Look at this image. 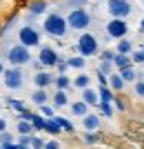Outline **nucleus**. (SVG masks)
<instances>
[{
  "instance_id": "obj_34",
  "label": "nucleus",
  "mask_w": 144,
  "mask_h": 149,
  "mask_svg": "<svg viewBox=\"0 0 144 149\" xmlns=\"http://www.w3.org/2000/svg\"><path fill=\"white\" fill-rule=\"evenodd\" d=\"M100 111L107 116V118H111L113 116V107H111V102H100Z\"/></svg>"
},
{
  "instance_id": "obj_28",
  "label": "nucleus",
  "mask_w": 144,
  "mask_h": 149,
  "mask_svg": "<svg viewBox=\"0 0 144 149\" xmlns=\"http://www.w3.org/2000/svg\"><path fill=\"white\" fill-rule=\"evenodd\" d=\"M53 120L60 125V129H64V131H73V125H71V120L62 118V116H53Z\"/></svg>"
},
{
  "instance_id": "obj_45",
  "label": "nucleus",
  "mask_w": 144,
  "mask_h": 149,
  "mask_svg": "<svg viewBox=\"0 0 144 149\" xmlns=\"http://www.w3.org/2000/svg\"><path fill=\"white\" fill-rule=\"evenodd\" d=\"M2 71H5V65H2V62H0V76H2Z\"/></svg>"
},
{
  "instance_id": "obj_8",
  "label": "nucleus",
  "mask_w": 144,
  "mask_h": 149,
  "mask_svg": "<svg viewBox=\"0 0 144 149\" xmlns=\"http://www.w3.org/2000/svg\"><path fill=\"white\" fill-rule=\"evenodd\" d=\"M126 33H129V25H126L124 18H111L107 22V36L109 38L120 40V38H126Z\"/></svg>"
},
{
  "instance_id": "obj_23",
  "label": "nucleus",
  "mask_w": 144,
  "mask_h": 149,
  "mask_svg": "<svg viewBox=\"0 0 144 149\" xmlns=\"http://www.w3.org/2000/svg\"><path fill=\"white\" fill-rule=\"evenodd\" d=\"M53 85H56L58 89H64V91H67V89L71 87V80H69L67 74H58L56 78H53Z\"/></svg>"
},
{
  "instance_id": "obj_4",
  "label": "nucleus",
  "mask_w": 144,
  "mask_h": 149,
  "mask_svg": "<svg viewBox=\"0 0 144 149\" xmlns=\"http://www.w3.org/2000/svg\"><path fill=\"white\" fill-rule=\"evenodd\" d=\"M75 49H78L80 56L91 58V56H98V54H100V42H98V38H95L93 33H80L78 42H75Z\"/></svg>"
},
{
  "instance_id": "obj_6",
  "label": "nucleus",
  "mask_w": 144,
  "mask_h": 149,
  "mask_svg": "<svg viewBox=\"0 0 144 149\" xmlns=\"http://www.w3.org/2000/svg\"><path fill=\"white\" fill-rule=\"evenodd\" d=\"M2 76H5V87L9 89V91H18V89H22V85H25V71H22V67L5 69Z\"/></svg>"
},
{
  "instance_id": "obj_13",
  "label": "nucleus",
  "mask_w": 144,
  "mask_h": 149,
  "mask_svg": "<svg viewBox=\"0 0 144 149\" xmlns=\"http://www.w3.org/2000/svg\"><path fill=\"white\" fill-rule=\"evenodd\" d=\"M82 100H84V102H87L89 107L100 105V96H98V91H95V89H91V87L82 89Z\"/></svg>"
},
{
  "instance_id": "obj_3",
  "label": "nucleus",
  "mask_w": 144,
  "mask_h": 149,
  "mask_svg": "<svg viewBox=\"0 0 144 149\" xmlns=\"http://www.w3.org/2000/svg\"><path fill=\"white\" fill-rule=\"evenodd\" d=\"M93 22L91 13L84 9V7H73L67 16V25L69 29H75V31H82V29H89V25Z\"/></svg>"
},
{
  "instance_id": "obj_11",
  "label": "nucleus",
  "mask_w": 144,
  "mask_h": 149,
  "mask_svg": "<svg viewBox=\"0 0 144 149\" xmlns=\"http://www.w3.org/2000/svg\"><path fill=\"white\" fill-rule=\"evenodd\" d=\"M47 9H49V2H47V0H33V2L27 5L29 16H40V13H44Z\"/></svg>"
},
{
  "instance_id": "obj_31",
  "label": "nucleus",
  "mask_w": 144,
  "mask_h": 149,
  "mask_svg": "<svg viewBox=\"0 0 144 149\" xmlns=\"http://www.w3.org/2000/svg\"><path fill=\"white\" fill-rule=\"evenodd\" d=\"M131 62H135V65H142V62H144V45H142V49L133 51V58H131Z\"/></svg>"
},
{
  "instance_id": "obj_5",
  "label": "nucleus",
  "mask_w": 144,
  "mask_h": 149,
  "mask_svg": "<svg viewBox=\"0 0 144 149\" xmlns=\"http://www.w3.org/2000/svg\"><path fill=\"white\" fill-rule=\"evenodd\" d=\"M18 42L25 45V47H40V42H42V38H40V31L36 29V27L31 25H22L18 27Z\"/></svg>"
},
{
  "instance_id": "obj_22",
  "label": "nucleus",
  "mask_w": 144,
  "mask_h": 149,
  "mask_svg": "<svg viewBox=\"0 0 144 149\" xmlns=\"http://www.w3.org/2000/svg\"><path fill=\"white\" fill-rule=\"evenodd\" d=\"M71 111H73V116H87L89 113V105L84 102V100H78V102L71 105Z\"/></svg>"
},
{
  "instance_id": "obj_12",
  "label": "nucleus",
  "mask_w": 144,
  "mask_h": 149,
  "mask_svg": "<svg viewBox=\"0 0 144 149\" xmlns=\"http://www.w3.org/2000/svg\"><path fill=\"white\" fill-rule=\"evenodd\" d=\"M82 127L87 131L100 129V116H98V113H87V116H82Z\"/></svg>"
},
{
  "instance_id": "obj_14",
  "label": "nucleus",
  "mask_w": 144,
  "mask_h": 149,
  "mask_svg": "<svg viewBox=\"0 0 144 149\" xmlns=\"http://www.w3.org/2000/svg\"><path fill=\"white\" fill-rule=\"evenodd\" d=\"M124 85H126V82L122 80V76H120V74H115V71H113V74H109V87H111L113 91H122V89H124Z\"/></svg>"
},
{
  "instance_id": "obj_9",
  "label": "nucleus",
  "mask_w": 144,
  "mask_h": 149,
  "mask_svg": "<svg viewBox=\"0 0 144 149\" xmlns=\"http://www.w3.org/2000/svg\"><path fill=\"white\" fill-rule=\"evenodd\" d=\"M58 54L56 49H51V47H40V51H38V62L42 65V69H51V67H56V62H58Z\"/></svg>"
},
{
  "instance_id": "obj_35",
  "label": "nucleus",
  "mask_w": 144,
  "mask_h": 149,
  "mask_svg": "<svg viewBox=\"0 0 144 149\" xmlns=\"http://www.w3.org/2000/svg\"><path fill=\"white\" fill-rule=\"evenodd\" d=\"M29 147H33V149H44V140H42V138L31 136V143H29Z\"/></svg>"
},
{
  "instance_id": "obj_24",
  "label": "nucleus",
  "mask_w": 144,
  "mask_h": 149,
  "mask_svg": "<svg viewBox=\"0 0 144 149\" xmlns=\"http://www.w3.org/2000/svg\"><path fill=\"white\" fill-rule=\"evenodd\" d=\"M67 65L73 67V69H84V67H87V58H84V56H73V58L67 60Z\"/></svg>"
},
{
  "instance_id": "obj_18",
  "label": "nucleus",
  "mask_w": 144,
  "mask_h": 149,
  "mask_svg": "<svg viewBox=\"0 0 144 149\" xmlns=\"http://www.w3.org/2000/svg\"><path fill=\"white\" fill-rule=\"evenodd\" d=\"M133 62L131 58L126 56V54H115V58H113V67H118V69H124V67H131Z\"/></svg>"
},
{
  "instance_id": "obj_29",
  "label": "nucleus",
  "mask_w": 144,
  "mask_h": 149,
  "mask_svg": "<svg viewBox=\"0 0 144 149\" xmlns=\"http://www.w3.org/2000/svg\"><path fill=\"white\" fill-rule=\"evenodd\" d=\"M98 71H102L104 76L113 74V62H111V60H102L100 65H98Z\"/></svg>"
},
{
  "instance_id": "obj_44",
  "label": "nucleus",
  "mask_w": 144,
  "mask_h": 149,
  "mask_svg": "<svg viewBox=\"0 0 144 149\" xmlns=\"http://www.w3.org/2000/svg\"><path fill=\"white\" fill-rule=\"evenodd\" d=\"M138 31H140V33H144V18H142V22H140V29Z\"/></svg>"
},
{
  "instance_id": "obj_39",
  "label": "nucleus",
  "mask_w": 144,
  "mask_h": 149,
  "mask_svg": "<svg viewBox=\"0 0 144 149\" xmlns=\"http://www.w3.org/2000/svg\"><path fill=\"white\" fill-rule=\"evenodd\" d=\"M44 149H62V145L58 143V140H47V143H44Z\"/></svg>"
},
{
  "instance_id": "obj_1",
  "label": "nucleus",
  "mask_w": 144,
  "mask_h": 149,
  "mask_svg": "<svg viewBox=\"0 0 144 149\" xmlns=\"http://www.w3.org/2000/svg\"><path fill=\"white\" fill-rule=\"evenodd\" d=\"M2 58L9 60V65H13V67H25V65L31 62V51H29V47L16 42L2 49Z\"/></svg>"
},
{
  "instance_id": "obj_21",
  "label": "nucleus",
  "mask_w": 144,
  "mask_h": 149,
  "mask_svg": "<svg viewBox=\"0 0 144 149\" xmlns=\"http://www.w3.org/2000/svg\"><path fill=\"white\" fill-rule=\"evenodd\" d=\"M71 85H73V87H78V89H87L89 85H91V78H89L87 74H78L73 80H71Z\"/></svg>"
},
{
  "instance_id": "obj_2",
  "label": "nucleus",
  "mask_w": 144,
  "mask_h": 149,
  "mask_svg": "<svg viewBox=\"0 0 144 149\" xmlns=\"http://www.w3.org/2000/svg\"><path fill=\"white\" fill-rule=\"evenodd\" d=\"M42 29H44V33H49V36H53V38H64L67 31H69V25H67V18H64L62 13L51 11V13H47V18H44Z\"/></svg>"
},
{
  "instance_id": "obj_10",
  "label": "nucleus",
  "mask_w": 144,
  "mask_h": 149,
  "mask_svg": "<svg viewBox=\"0 0 144 149\" xmlns=\"http://www.w3.org/2000/svg\"><path fill=\"white\" fill-rule=\"evenodd\" d=\"M33 85L40 87V89H47L49 85H53V76H51L49 71H42V69H40V71L33 76Z\"/></svg>"
},
{
  "instance_id": "obj_38",
  "label": "nucleus",
  "mask_w": 144,
  "mask_h": 149,
  "mask_svg": "<svg viewBox=\"0 0 144 149\" xmlns=\"http://www.w3.org/2000/svg\"><path fill=\"white\" fill-rule=\"evenodd\" d=\"M9 143H13V136L7 131H0V145H9Z\"/></svg>"
},
{
  "instance_id": "obj_41",
  "label": "nucleus",
  "mask_w": 144,
  "mask_h": 149,
  "mask_svg": "<svg viewBox=\"0 0 144 149\" xmlns=\"http://www.w3.org/2000/svg\"><path fill=\"white\" fill-rule=\"evenodd\" d=\"M87 2H89V0H69V5H71V7H84Z\"/></svg>"
},
{
  "instance_id": "obj_42",
  "label": "nucleus",
  "mask_w": 144,
  "mask_h": 149,
  "mask_svg": "<svg viewBox=\"0 0 144 149\" xmlns=\"http://www.w3.org/2000/svg\"><path fill=\"white\" fill-rule=\"evenodd\" d=\"M113 102H115V107H118L120 111H122V109H124V102H122V100H118V98H113Z\"/></svg>"
},
{
  "instance_id": "obj_26",
  "label": "nucleus",
  "mask_w": 144,
  "mask_h": 149,
  "mask_svg": "<svg viewBox=\"0 0 144 149\" xmlns=\"http://www.w3.org/2000/svg\"><path fill=\"white\" fill-rule=\"evenodd\" d=\"M31 125H33V131H42L44 129V116L42 113H33L31 116Z\"/></svg>"
},
{
  "instance_id": "obj_30",
  "label": "nucleus",
  "mask_w": 144,
  "mask_h": 149,
  "mask_svg": "<svg viewBox=\"0 0 144 149\" xmlns=\"http://www.w3.org/2000/svg\"><path fill=\"white\" fill-rule=\"evenodd\" d=\"M82 138H84V143H87V145H95L98 140H100V136H98L95 131H84V136H82Z\"/></svg>"
},
{
  "instance_id": "obj_46",
  "label": "nucleus",
  "mask_w": 144,
  "mask_h": 149,
  "mask_svg": "<svg viewBox=\"0 0 144 149\" xmlns=\"http://www.w3.org/2000/svg\"><path fill=\"white\" fill-rule=\"evenodd\" d=\"M25 149H33V147H25Z\"/></svg>"
},
{
  "instance_id": "obj_33",
  "label": "nucleus",
  "mask_w": 144,
  "mask_h": 149,
  "mask_svg": "<svg viewBox=\"0 0 144 149\" xmlns=\"http://www.w3.org/2000/svg\"><path fill=\"white\" fill-rule=\"evenodd\" d=\"M40 113H42V116H47V118H53V116H56V113H53V107L47 105V102H44V105H40Z\"/></svg>"
},
{
  "instance_id": "obj_15",
  "label": "nucleus",
  "mask_w": 144,
  "mask_h": 149,
  "mask_svg": "<svg viewBox=\"0 0 144 149\" xmlns=\"http://www.w3.org/2000/svg\"><path fill=\"white\" fill-rule=\"evenodd\" d=\"M31 100H33V105H44L47 100H49V93H47V89H40V87H36V91L31 93Z\"/></svg>"
},
{
  "instance_id": "obj_7",
  "label": "nucleus",
  "mask_w": 144,
  "mask_h": 149,
  "mask_svg": "<svg viewBox=\"0 0 144 149\" xmlns=\"http://www.w3.org/2000/svg\"><path fill=\"white\" fill-rule=\"evenodd\" d=\"M107 11L113 18H129L133 13L131 0H107Z\"/></svg>"
},
{
  "instance_id": "obj_20",
  "label": "nucleus",
  "mask_w": 144,
  "mask_h": 149,
  "mask_svg": "<svg viewBox=\"0 0 144 149\" xmlns=\"http://www.w3.org/2000/svg\"><path fill=\"white\" fill-rule=\"evenodd\" d=\"M42 131H47V134H51V136H58L62 129H60V125H58L53 118H44V129Z\"/></svg>"
},
{
  "instance_id": "obj_25",
  "label": "nucleus",
  "mask_w": 144,
  "mask_h": 149,
  "mask_svg": "<svg viewBox=\"0 0 144 149\" xmlns=\"http://www.w3.org/2000/svg\"><path fill=\"white\" fill-rule=\"evenodd\" d=\"M120 76H122V80H124V82H133L135 78H138V74L133 71V67H124V69H120Z\"/></svg>"
},
{
  "instance_id": "obj_16",
  "label": "nucleus",
  "mask_w": 144,
  "mask_h": 149,
  "mask_svg": "<svg viewBox=\"0 0 144 149\" xmlns=\"http://www.w3.org/2000/svg\"><path fill=\"white\" fill-rule=\"evenodd\" d=\"M98 96H100V102H113V89L109 87V85H100V89H98Z\"/></svg>"
},
{
  "instance_id": "obj_36",
  "label": "nucleus",
  "mask_w": 144,
  "mask_h": 149,
  "mask_svg": "<svg viewBox=\"0 0 144 149\" xmlns=\"http://www.w3.org/2000/svg\"><path fill=\"white\" fill-rule=\"evenodd\" d=\"M56 69L60 71V74H67V69H69L67 60H64V58H58V62H56Z\"/></svg>"
},
{
  "instance_id": "obj_40",
  "label": "nucleus",
  "mask_w": 144,
  "mask_h": 149,
  "mask_svg": "<svg viewBox=\"0 0 144 149\" xmlns=\"http://www.w3.org/2000/svg\"><path fill=\"white\" fill-rule=\"evenodd\" d=\"M135 93H138L140 98H144V80H140V82H135Z\"/></svg>"
},
{
  "instance_id": "obj_27",
  "label": "nucleus",
  "mask_w": 144,
  "mask_h": 149,
  "mask_svg": "<svg viewBox=\"0 0 144 149\" xmlns=\"http://www.w3.org/2000/svg\"><path fill=\"white\" fill-rule=\"evenodd\" d=\"M18 134H33V125L31 120H18Z\"/></svg>"
},
{
  "instance_id": "obj_19",
  "label": "nucleus",
  "mask_w": 144,
  "mask_h": 149,
  "mask_svg": "<svg viewBox=\"0 0 144 149\" xmlns=\"http://www.w3.org/2000/svg\"><path fill=\"white\" fill-rule=\"evenodd\" d=\"M69 105V98H67V91L64 89H58L53 93V107H67Z\"/></svg>"
},
{
  "instance_id": "obj_32",
  "label": "nucleus",
  "mask_w": 144,
  "mask_h": 149,
  "mask_svg": "<svg viewBox=\"0 0 144 149\" xmlns=\"http://www.w3.org/2000/svg\"><path fill=\"white\" fill-rule=\"evenodd\" d=\"M7 105H9V107H13L16 111H25V105H22L20 100H16V98H7Z\"/></svg>"
},
{
  "instance_id": "obj_17",
  "label": "nucleus",
  "mask_w": 144,
  "mask_h": 149,
  "mask_svg": "<svg viewBox=\"0 0 144 149\" xmlns=\"http://www.w3.org/2000/svg\"><path fill=\"white\" fill-rule=\"evenodd\" d=\"M133 51V45H131V40H126V38H120L118 40V45H115V54H131Z\"/></svg>"
},
{
  "instance_id": "obj_43",
  "label": "nucleus",
  "mask_w": 144,
  "mask_h": 149,
  "mask_svg": "<svg viewBox=\"0 0 144 149\" xmlns=\"http://www.w3.org/2000/svg\"><path fill=\"white\" fill-rule=\"evenodd\" d=\"M7 125H9V123H7L5 118H0V131H7Z\"/></svg>"
},
{
  "instance_id": "obj_37",
  "label": "nucleus",
  "mask_w": 144,
  "mask_h": 149,
  "mask_svg": "<svg viewBox=\"0 0 144 149\" xmlns=\"http://www.w3.org/2000/svg\"><path fill=\"white\" fill-rule=\"evenodd\" d=\"M113 58H115V51H111V49L100 51V60H111L113 62Z\"/></svg>"
}]
</instances>
